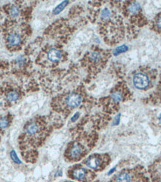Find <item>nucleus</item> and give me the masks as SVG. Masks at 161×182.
I'll return each mask as SVG.
<instances>
[{"instance_id": "f257e3e1", "label": "nucleus", "mask_w": 161, "mask_h": 182, "mask_svg": "<svg viewBox=\"0 0 161 182\" xmlns=\"http://www.w3.org/2000/svg\"><path fill=\"white\" fill-rule=\"evenodd\" d=\"M133 82L135 87L138 89H145L149 84V79L145 73H138L134 75L133 78Z\"/></svg>"}, {"instance_id": "f03ea898", "label": "nucleus", "mask_w": 161, "mask_h": 182, "mask_svg": "<svg viewBox=\"0 0 161 182\" xmlns=\"http://www.w3.org/2000/svg\"><path fill=\"white\" fill-rule=\"evenodd\" d=\"M82 102V98L78 93L69 94L66 98V104L68 106L71 108H76L78 107Z\"/></svg>"}, {"instance_id": "7ed1b4c3", "label": "nucleus", "mask_w": 161, "mask_h": 182, "mask_svg": "<svg viewBox=\"0 0 161 182\" xmlns=\"http://www.w3.org/2000/svg\"><path fill=\"white\" fill-rule=\"evenodd\" d=\"M48 58L49 61L52 62L58 61L61 58V53L59 50L56 49H51L48 52Z\"/></svg>"}, {"instance_id": "20e7f679", "label": "nucleus", "mask_w": 161, "mask_h": 182, "mask_svg": "<svg viewBox=\"0 0 161 182\" xmlns=\"http://www.w3.org/2000/svg\"><path fill=\"white\" fill-rule=\"evenodd\" d=\"M21 41V37H19L17 34H10L8 37V44L11 46H17Z\"/></svg>"}, {"instance_id": "39448f33", "label": "nucleus", "mask_w": 161, "mask_h": 182, "mask_svg": "<svg viewBox=\"0 0 161 182\" xmlns=\"http://www.w3.org/2000/svg\"><path fill=\"white\" fill-rule=\"evenodd\" d=\"M87 165L92 169H96L100 165V161L95 157H90L87 161Z\"/></svg>"}, {"instance_id": "423d86ee", "label": "nucleus", "mask_w": 161, "mask_h": 182, "mask_svg": "<svg viewBox=\"0 0 161 182\" xmlns=\"http://www.w3.org/2000/svg\"><path fill=\"white\" fill-rule=\"evenodd\" d=\"M130 181H131L130 176L125 172L120 173L116 178V181L117 182H130Z\"/></svg>"}, {"instance_id": "0eeeda50", "label": "nucleus", "mask_w": 161, "mask_h": 182, "mask_svg": "<svg viewBox=\"0 0 161 182\" xmlns=\"http://www.w3.org/2000/svg\"><path fill=\"white\" fill-rule=\"evenodd\" d=\"M86 175V171L84 169H78L73 172V176L78 180H82Z\"/></svg>"}, {"instance_id": "6e6552de", "label": "nucleus", "mask_w": 161, "mask_h": 182, "mask_svg": "<svg viewBox=\"0 0 161 182\" xmlns=\"http://www.w3.org/2000/svg\"><path fill=\"white\" fill-rule=\"evenodd\" d=\"M39 127L36 123H31V124L28 125L26 128V131L28 134H34L38 131Z\"/></svg>"}, {"instance_id": "1a4fd4ad", "label": "nucleus", "mask_w": 161, "mask_h": 182, "mask_svg": "<svg viewBox=\"0 0 161 182\" xmlns=\"http://www.w3.org/2000/svg\"><path fill=\"white\" fill-rule=\"evenodd\" d=\"M81 153V148L79 146H74L70 150V155L73 158H78Z\"/></svg>"}, {"instance_id": "9d476101", "label": "nucleus", "mask_w": 161, "mask_h": 182, "mask_svg": "<svg viewBox=\"0 0 161 182\" xmlns=\"http://www.w3.org/2000/svg\"><path fill=\"white\" fill-rule=\"evenodd\" d=\"M68 3H69V1H64V2H63L62 3L60 4V5H58V6L54 9V14H58L59 13H61V12L63 11V9H64L65 7L68 5Z\"/></svg>"}, {"instance_id": "9b49d317", "label": "nucleus", "mask_w": 161, "mask_h": 182, "mask_svg": "<svg viewBox=\"0 0 161 182\" xmlns=\"http://www.w3.org/2000/svg\"><path fill=\"white\" fill-rule=\"evenodd\" d=\"M18 97H19V95H18V93L16 91L10 92L8 94V96H7V98L9 100L10 102H15V101L17 100Z\"/></svg>"}, {"instance_id": "f8f14e48", "label": "nucleus", "mask_w": 161, "mask_h": 182, "mask_svg": "<svg viewBox=\"0 0 161 182\" xmlns=\"http://www.w3.org/2000/svg\"><path fill=\"white\" fill-rule=\"evenodd\" d=\"M140 5H139L138 3H137V2H134V3L130 4V6H129V8H128V10L130 11V12L134 14V13H137V12H138V11L140 10Z\"/></svg>"}, {"instance_id": "ddd939ff", "label": "nucleus", "mask_w": 161, "mask_h": 182, "mask_svg": "<svg viewBox=\"0 0 161 182\" xmlns=\"http://www.w3.org/2000/svg\"><path fill=\"white\" fill-rule=\"evenodd\" d=\"M128 49V47L126 46H125V45L121 46H119L118 48H116V49L114 50V52H113V55H118L119 54L122 53V52H125V51H127Z\"/></svg>"}, {"instance_id": "4468645a", "label": "nucleus", "mask_w": 161, "mask_h": 182, "mask_svg": "<svg viewBox=\"0 0 161 182\" xmlns=\"http://www.w3.org/2000/svg\"><path fill=\"white\" fill-rule=\"evenodd\" d=\"M9 13H10V15H11V16H18V14H19V10L17 7L14 5V6H12L11 8H10Z\"/></svg>"}, {"instance_id": "2eb2a0df", "label": "nucleus", "mask_w": 161, "mask_h": 182, "mask_svg": "<svg viewBox=\"0 0 161 182\" xmlns=\"http://www.w3.org/2000/svg\"><path fill=\"white\" fill-rule=\"evenodd\" d=\"M112 98H113V100L114 101V102H120L121 100H122V98H123V95H122V93L119 92H116V93H113V94H112Z\"/></svg>"}, {"instance_id": "dca6fc26", "label": "nucleus", "mask_w": 161, "mask_h": 182, "mask_svg": "<svg viewBox=\"0 0 161 182\" xmlns=\"http://www.w3.org/2000/svg\"><path fill=\"white\" fill-rule=\"evenodd\" d=\"M8 124H9V122L7 118L3 117L0 119V128H5L8 127Z\"/></svg>"}, {"instance_id": "f3484780", "label": "nucleus", "mask_w": 161, "mask_h": 182, "mask_svg": "<svg viewBox=\"0 0 161 182\" xmlns=\"http://www.w3.org/2000/svg\"><path fill=\"white\" fill-rule=\"evenodd\" d=\"M11 157L12 160H13L16 163H18V164L21 163V161L19 159V158H18V156L16 155V153L15 152L14 150H12V151H11Z\"/></svg>"}, {"instance_id": "a211bd4d", "label": "nucleus", "mask_w": 161, "mask_h": 182, "mask_svg": "<svg viewBox=\"0 0 161 182\" xmlns=\"http://www.w3.org/2000/svg\"><path fill=\"white\" fill-rule=\"evenodd\" d=\"M101 16H102V19H108V18H109L110 16V11L108 9L105 8V9H104L102 11V15H101Z\"/></svg>"}, {"instance_id": "6ab92c4d", "label": "nucleus", "mask_w": 161, "mask_h": 182, "mask_svg": "<svg viewBox=\"0 0 161 182\" xmlns=\"http://www.w3.org/2000/svg\"><path fill=\"white\" fill-rule=\"evenodd\" d=\"M100 57H101V55L98 52H93L90 55V58H91L93 61H98V60L100 59Z\"/></svg>"}, {"instance_id": "aec40b11", "label": "nucleus", "mask_w": 161, "mask_h": 182, "mask_svg": "<svg viewBox=\"0 0 161 182\" xmlns=\"http://www.w3.org/2000/svg\"><path fill=\"white\" fill-rule=\"evenodd\" d=\"M119 121H120V113L119 114H118L117 116L115 117V120H114V125H118L119 123Z\"/></svg>"}, {"instance_id": "412c9836", "label": "nucleus", "mask_w": 161, "mask_h": 182, "mask_svg": "<svg viewBox=\"0 0 161 182\" xmlns=\"http://www.w3.org/2000/svg\"><path fill=\"white\" fill-rule=\"evenodd\" d=\"M78 116H79V113H76V114H75L74 116L72 117V119H71L72 122H75V121H76V119L78 118Z\"/></svg>"}, {"instance_id": "4be33fe9", "label": "nucleus", "mask_w": 161, "mask_h": 182, "mask_svg": "<svg viewBox=\"0 0 161 182\" xmlns=\"http://www.w3.org/2000/svg\"><path fill=\"white\" fill-rule=\"evenodd\" d=\"M157 26L160 29H161V16H160L157 20Z\"/></svg>"}, {"instance_id": "5701e85b", "label": "nucleus", "mask_w": 161, "mask_h": 182, "mask_svg": "<svg viewBox=\"0 0 161 182\" xmlns=\"http://www.w3.org/2000/svg\"><path fill=\"white\" fill-rule=\"evenodd\" d=\"M115 169H116V168H113V169H112L110 171L109 173H108V174H109V175H110V174H111L112 173H113V172H114V171H115Z\"/></svg>"}, {"instance_id": "b1692460", "label": "nucleus", "mask_w": 161, "mask_h": 182, "mask_svg": "<svg viewBox=\"0 0 161 182\" xmlns=\"http://www.w3.org/2000/svg\"><path fill=\"white\" fill-rule=\"evenodd\" d=\"M58 176H61V175H62L61 171V170H59V171H58V173H56V176H58Z\"/></svg>"}, {"instance_id": "393cba45", "label": "nucleus", "mask_w": 161, "mask_h": 182, "mask_svg": "<svg viewBox=\"0 0 161 182\" xmlns=\"http://www.w3.org/2000/svg\"><path fill=\"white\" fill-rule=\"evenodd\" d=\"M159 120H160V123H161V114L160 115V116H159Z\"/></svg>"}]
</instances>
